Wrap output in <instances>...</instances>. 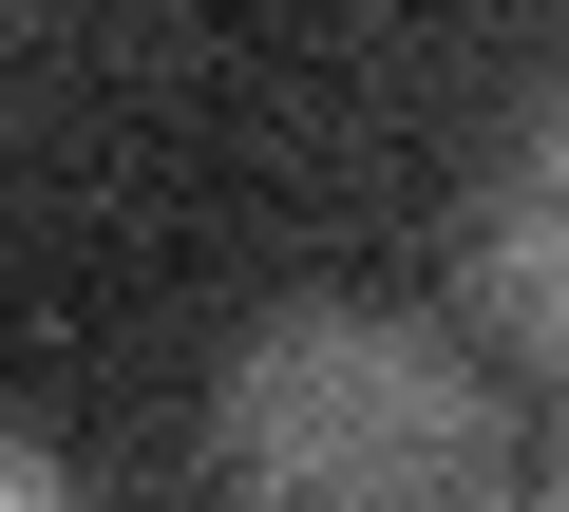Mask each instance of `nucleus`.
I'll return each mask as SVG.
<instances>
[{
	"label": "nucleus",
	"instance_id": "3",
	"mask_svg": "<svg viewBox=\"0 0 569 512\" xmlns=\"http://www.w3.org/2000/svg\"><path fill=\"white\" fill-rule=\"evenodd\" d=\"M0 512H39V493H20V474H0Z\"/></svg>",
	"mask_w": 569,
	"mask_h": 512
},
{
	"label": "nucleus",
	"instance_id": "4",
	"mask_svg": "<svg viewBox=\"0 0 569 512\" xmlns=\"http://www.w3.org/2000/svg\"><path fill=\"white\" fill-rule=\"evenodd\" d=\"M550 512H569V493H550Z\"/></svg>",
	"mask_w": 569,
	"mask_h": 512
},
{
	"label": "nucleus",
	"instance_id": "1",
	"mask_svg": "<svg viewBox=\"0 0 569 512\" xmlns=\"http://www.w3.org/2000/svg\"><path fill=\"white\" fill-rule=\"evenodd\" d=\"M209 474L228 512H493L512 418L456 342L418 323H266L209 399Z\"/></svg>",
	"mask_w": 569,
	"mask_h": 512
},
{
	"label": "nucleus",
	"instance_id": "2",
	"mask_svg": "<svg viewBox=\"0 0 569 512\" xmlns=\"http://www.w3.org/2000/svg\"><path fill=\"white\" fill-rule=\"evenodd\" d=\"M475 304L531 342V361H569V96L493 152V190H475Z\"/></svg>",
	"mask_w": 569,
	"mask_h": 512
}]
</instances>
